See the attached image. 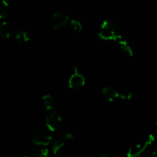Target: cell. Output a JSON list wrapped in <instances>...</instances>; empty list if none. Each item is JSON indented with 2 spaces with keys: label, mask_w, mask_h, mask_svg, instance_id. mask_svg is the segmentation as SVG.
<instances>
[{
  "label": "cell",
  "mask_w": 157,
  "mask_h": 157,
  "mask_svg": "<svg viewBox=\"0 0 157 157\" xmlns=\"http://www.w3.org/2000/svg\"><path fill=\"white\" fill-rule=\"evenodd\" d=\"M98 36L104 41H121L124 39L123 34L117 25L112 21H103L98 32Z\"/></svg>",
  "instance_id": "cell-1"
},
{
  "label": "cell",
  "mask_w": 157,
  "mask_h": 157,
  "mask_svg": "<svg viewBox=\"0 0 157 157\" xmlns=\"http://www.w3.org/2000/svg\"><path fill=\"white\" fill-rule=\"evenodd\" d=\"M155 137L153 135L150 134L147 136L144 140L142 142L138 143L136 145L133 146L131 148L129 149L128 152L127 153V157H140L141 155L147 150L148 147L151 146L154 143Z\"/></svg>",
  "instance_id": "cell-2"
},
{
  "label": "cell",
  "mask_w": 157,
  "mask_h": 157,
  "mask_svg": "<svg viewBox=\"0 0 157 157\" xmlns=\"http://www.w3.org/2000/svg\"><path fill=\"white\" fill-rule=\"evenodd\" d=\"M52 132L47 128H38L32 133V141L36 146L46 147L52 141Z\"/></svg>",
  "instance_id": "cell-3"
},
{
  "label": "cell",
  "mask_w": 157,
  "mask_h": 157,
  "mask_svg": "<svg viewBox=\"0 0 157 157\" xmlns=\"http://www.w3.org/2000/svg\"><path fill=\"white\" fill-rule=\"evenodd\" d=\"M46 127L51 132H56L59 130L62 124V117L61 113L57 110L48 112L45 119Z\"/></svg>",
  "instance_id": "cell-4"
},
{
  "label": "cell",
  "mask_w": 157,
  "mask_h": 157,
  "mask_svg": "<svg viewBox=\"0 0 157 157\" xmlns=\"http://www.w3.org/2000/svg\"><path fill=\"white\" fill-rule=\"evenodd\" d=\"M86 83L85 77L79 71L76 65L73 66V73L68 80V86L71 89L78 90L84 86Z\"/></svg>",
  "instance_id": "cell-5"
},
{
  "label": "cell",
  "mask_w": 157,
  "mask_h": 157,
  "mask_svg": "<svg viewBox=\"0 0 157 157\" xmlns=\"http://www.w3.org/2000/svg\"><path fill=\"white\" fill-rule=\"evenodd\" d=\"M69 20V15L64 10H58L54 12L51 19V24L55 30L64 27Z\"/></svg>",
  "instance_id": "cell-6"
},
{
  "label": "cell",
  "mask_w": 157,
  "mask_h": 157,
  "mask_svg": "<svg viewBox=\"0 0 157 157\" xmlns=\"http://www.w3.org/2000/svg\"><path fill=\"white\" fill-rule=\"evenodd\" d=\"M118 51L120 54L124 58H131L133 55V48L128 41L124 38L118 41Z\"/></svg>",
  "instance_id": "cell-7"
},
{
  "label": "cell",
  "mask_w": 157,
  "mask_h": 157,
  "mask_svg": "<svg viewBox=\"0 0 157 157\" xmlns=\"http://www.w3.org/2000/svg\"><path fill=\"white\" fill-rule=\"evenodd\" d=\"M102 94L109 101H114L120 98V92L110 86L104 87L102 89Z\"/></svg>",
  "instance_id": "cell-8"
},
{
  "label": "cell",
  "mask_w": 157,
  "mask_h": 157,
  "mask_svg": "<svg viewBox=\"0 0 157 157\" xmlns=\"http://www.w3.org/2000/svg\"><path fill=\"white\" fill-rule=\"evenodd\" d=\"M49 151L45 147L36 146L29 151V157H48Z\"/></svg>",
  "instance_id": "cell-9"
},
{
  "label": "cell",
  "mask_w": 157,
  "mask_h": 157,
  "mask_svg": "<svg viewBox=\"0 0 157 157\" xmlns=\"http://www.w3.org/2000/svg\"><path fill=\"white\" fill-rule=\"evenodd\" d=\"M13 34V28L7 21H2L0 25V36L2 38H9Z\"/></svg>",
  "instance_id": "cell-10"
},
{
  "label": "cell",
  "mask_w": 157,
  "mask_h": 157,
  "mask_svg": "<svg viewBox=\"0 0 157 157\" xmlns=\"http://www.w3.org/2000/svg\"><path fill=\"white\" fill-rule=\"evenodd\" d=\"M42 103L44 109L48 112L55 110V101L50 94H45L42 97Z\"/></svg>",
  "instance_id": "cell-11"
},
{
  "label": "cell",
  "mask_w": 157,
  "mask_h": 157,
  "mask_svg": "<svg viewBox=\"0 0 157 157\" xmlns=\"http://www.w3.org/2000/svg\"><path fill=\"white\" fill-rule=\"evenodd\" d=\"M64 146H65V143L63 140L59 139V138L54 140L53 142H52V147L54 154L58 155L61 153L62 152L63 149L64 148Z\"/></svg>",
  "instance_id": "cell-12"
},
{
  "label": "cell",
  "mask_w": 157,
  "mask_h": 157,
  "mask_svg": "<svg viewBox=\"0 0 157 157\" xmlns=\"http://www.w3.org/2000/svg\"><path fill=\"white\" fill-rule=\"evenodd\" d=\"M30 39L31 38L29 34H28V32H25V31H21V32H18L15 37V41L19 45H22V44L29 42Z\"/></svg>",
  "instance_id": "cell-13"
},
{
  "label": "cell",
  "mask_w": 157,
  "mask_h": 157,
  "mask_svg": "<svg viewBox=\"0 0 157 157\" xmlns=\"http://www.w3.org/2000/svg\"><path fill=\"white\" fill-rule=\"evenodd\" d=\"M9 4L6 1L3 0L1 2V6H0V18L1 19H5L9 16Z\"/></svg>",
  "instance_id": "cell-14"
},
{
  "label": "cell",
  "mask_w": 157,
  "mask_h": 157,
  "mask_svg": "<svg viewBox=\"0 0 157 157\" xmlns=\"http://www.w3.org/2000/svg\"><path fill=\"white\" fill-rule=\"evenodd\" d=\"M70 28L72 32H74L75 33H79L81 32L83 27L81 23L78 20L72 19L70 21Z\"/></svg>",
  "instance_id": "cell-15"
},
{
  "label": "cell",
  "mask_w": 157,
  "mask_h": 157,
  "mask_svg": "<svg viewBox=\"0 0 157 157\" xmlns=\"http://www.w3.org/2000/svg\"><path fill=\"white\" fill-rule=\"evenodd\" d=\"M133 97V94L130 91L128 90H123V91L120 92V99L122 101H129Z\"/></svg>",
  "instance_id": "cell-16"
},
{
  "label": "cell",
  "mask_w": 157,
  "mask_h": 157,
  "mask_svg": "<svg viewBox=\"0 0 157 157\" xmlns=\"http://www.w3.org/2000/svg\"><path fill=\"white\" fill-rule=\"evenodd\" d=\"M65 140L68 141H71L74 140V135L71 133H67L65 134Z\"/></svg>",
  "instance_id": "cell-17"
},
{
  "label": "cell",
  "mask_w": 157,
  "mask_h": 157,
  "mask_svg": "<svg viewBox=\"0 0 157 157\" xmlns=\"http://www.w3.org/2000/svg\"><path fill=\"white\" fill-rule=\"evenodd\" d=\"M147 157H157V152L156 151L151 152V153H150L148 155H147Z\"/></svg>",
  "instance_id": "cell-18"
},
{
  "label": "cell",
  "mask_w": 157,
  "mask_h": 157,
  "mask_svg": "<svg viewBox=\"0 0 157 157\" xmlns=\"http://www.w3.org/2000/svg\"><path fill=\"white\" fill-rule=\"evenodd\" d=\"M100 157H112V156H110V155H109V154H104V155H102V156H101Z\"/></svg>",
  "instance_id": "cell-19"
},
{
  "label": "cell",
  "mask_w": 157,
  "mask_h": 157,
  "mask_svg": "<svg viewBox=\"0 0 157 157\" xmlns=\"http://www.w3.org/2000/svg\"><path fill=\"white\" fill-rule=\"evenodd\" d=\"M156 126H157V121H156Z\"/></svg>",
  "instance_id": "cell-20"
},
{
  "label": "cell",
  "mask_w": 157,
  "mask_h": 157,
  "mask_svg": "<svg viewBox=\"0 0 157 157\" xmlns=\"http://www.w3.org/2000/svg\"><path fill=\"white\" fill-rule=\"evenodd\" d=\"M24 157H29V156H24Z\"/></svg>",
  "instance_id": "cell-21"
}]
</instances>
